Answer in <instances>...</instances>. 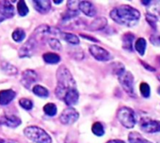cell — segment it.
I'll return each instance as SVG.
<instances>
[{
  "mask_svg": "<svg viewBox=\"0 0 160 143\" xmlns=\"http://www.w3.org/2000/svg\"><path fill=\"white\" fill-rule=\"evenodd\" d=\"M56 76L57 87L55 93L57 98L63 101L69 107L76 105L79 100V92L70 70L65 65H61L57 70Z\"/></svg>",
  "mask_w": 160,
  "mask_h": 143,
  "instance_id": "1",
  "label": "cell"
},
{
  "mask_svg": "<svg viewBox=\"0 0 160 143\" xmlns=\"http://www.w3.org/2000/svg\"><path fill=\"white\" fill-rule=\"evenodd\" d=\"M109 16L115 23L132 27L138 23L140 19V12L136 8L123 4L112 9L109 12Z\"/></svg>",
  "mask_w": 160,
  "mask_h": 143,
  "instance_id": "2",
  "label": "cell"
},
{
  "mask_svg": "<svg viewBox=\"0 0 160 143\" xmlns=\"http://www.w3.org/2000/svg\"><path fill=\"white\" fill-rule=\"evenodd\" d=\"M24 135L35 143H52V137L42 128L31 125L24 129Z\"/></svg>",
  "mask_w": 160,
  "mask_h": 143,
  "instance_id": "3",
  "label": "cell"
},
{
  "mask_svg": "<svg viewBox=\"0 0 160 143\" xmlns=\"http://www.w3.org/2000/svg\"><path fill=\"white\" fill-rule=\"evenodd\" d=\"M117 119L123 127L128 129L133 128L137 123L136 113L132 108L128 106H122L118 110Z\"/></svg>",
  "mask_w": 160,
  "mask_h": 143,
  "instance_id": "4",
  "label": "cell"
},
{
  "mask_svg": "<svg viewBox=\"0 0 160 143\" xmlns=\"http://www.w3.org/2000/svg\"><path fill=\"white\" fill-rule=\"evenodd\" d=\"M119 82L123 89V91L130 96V97H136L135 90H134V76L131 72L125 71L121 76H118Z\"/></svg>",
  "mask_w": 160,
  "mask_h": 143,
  "instance_id": "5",
  "label": "cell"
},
{
  "mask_svg": "<svg viewBox=\"0 0 160 143\" xmlns=\"http://www.w3.org/2000/svg\"><path fill=\"white\" fill-rule=\"evenodd\" d=\"M37 45H38V41L33 36H31L20 47V49L18 51L19 57H21V58H24V57H31L34 55L35 51H36Z\"/></svg>",
  "mask_w": 160,
  "mask_h": 143,
  "instance_id": "6",
  "label": "cell"
},
{
  "mask_svg": "<svg viewBox=\"0 0 160 143\" xmlns=\"http://www.w3.org/2000/svg\"><path fill=\"white\" fill-rule=\"evenodd\" d=\"M140 129L148 134H154L160 132V121L150 118H142L139 121Z\"/></svg>",
  "mask_w": 160,
  "mask_h": 143,
  "instance_id": "7",
  "label": "cell"
},
{
  "mask_svg": "<svg viewBox=\"0 0 160 143\" xmlns=\"http://www.w3.org/2000/svg\"><path fill=\"white\" fill-rule=\"evenodd\" d=\"M89 51L91 53V55L99 61H109L110 59H112V55L105 48L99 46V45H95L92 44L89 47Z\"/></svg>",
  "mask_w": 160,
  "mask_h": 143,
  "instance_id": "8",
  "label": "cell"
},
{
  "mask_svg": "<svg viewBox=\"0 0 160 143\" xmlns=\"http://www.w3.org/2000/svg\"><path fill=\"white\" fill-rule=\"evenodd\" d=\"M79 118V113L73 107L65 108L59 116V121L63 125H72Z\"/></svg>",
  "mask_w": 160,
  "mask_h": 143,
  "instance_id": "9",
  "label": "cell"
},
{
  "mask_svg": "<svg viewBox=\"0 0 160 143\" xmlns=\"http://www.w3.org/2000/svg\"><path fill=\"white\" fill-rule=\"evenodd\" d=\"M37 81H38V74L36 73L34 70L28 69V70L23 72L21 83L27 89H30L31 85L34 84Z\"/></svg>",
  "mask_w": 160,
  "mask_h": 143,
  "instance_id": "10",
  "label": "cell"
},
{
  "mask_svg": "<svg viewBox=\"0 0 160 143\" xmlns=\"http://www.w3.org/2000/svg\"><path fill=\"white\" fill-rule=\"evenodd\" d=\"M0 14L4 19H11L15 14V8L14 6L6 0L0 1Z\"/></svg>",
  "mask_w": 160,
  "mask_h": 143,
  "instance_id": "11",
  "label": "cell"
},
{
  "mask_svg": "<svg viewBox=\"0 0 160 143\" xmlns=\"http://www.w3.org/2000/svg\"><path fill=\"white\" fill-rule=\"evenodd\" d=\"M78 11L83 12L88 17H94L97 14V10L95 6L90 1L78 2Z\"/></svg>",
  "mask_w": 160,
  "mask_h": 143,
  "instance_id": "12",
  "label": "cell"
},
{
  "mask_svg": "<svg viewBox=\"0 0 160 143\" xmlns=\"http://www.w3.org/2000/svg\"><path fill=\"white\" fill-rule=\"evenodd\" d=\"M32 4L34 9L41 14L48 13L51 10V2L49 0H33Z\"/></svg>",
  "mask_w": 160,
  "mask_h": 143,
  "instance_id": "13",
  "label": "cell"
},
{
  "mask_svg": "<svg viewBox=\"0 0 160 143\" xmlns=\"http://www.w3.org/2000/svg\"><path fill=\"white\" fill-rule=\"evenodd\" d=\"M16 97V92L13 90H3L0 91V105L7 106L12 103Z\"/></svg>",
  "mask_w": 160,
  "mask_h": 143,
  "instance_id": "14",
  "label": "cell"
},
{
  "mask_svg": "<svg viewBox=\"0 0 160 143\" xmlns=\"http://www.w3.org/2000/svg\"><path fill=\"white\" fill-rule=\"evenodd\" d=\"M108 26V20L105 17H98L95 18L90 25V30L92 31H99L106 28Z\"/></svg>",
  "mask_w": 160,
  "mask_h": 143,
  "instance_id": "15",
  "label": "cell"
},
{
  "mask_svg": "<svg viewBox=\"0 0 160 143\" xmlns=\"http://www.w3.org/2000/svg\"><path fill=\"white\" fill-rule=\"evenodd\" d=\"M135 39V35L131 32H126L122 37V48L126 51L132 52L133 51V42Z\"/></svg>",
  "mask_w": 160,
  "mask_h": 143,
  "instance_id": "16",
  "label": "cell"
},
{
  "mask_svg": "<svg viewBox=\"0 0 160 143\" xmlns=\"http://www.w3.org/2000/svg\"><path fill=\"white\" fill-rule=\"evenodd\" d=\"M22 121L15 115H4V124L11 128H16L21 125Z\"/></svg>",
  "mask_w": 160,
  "mask_h": 143,
  "instance_id": "17",
  "label": "cell"
},
{
  "mask_svg": "<svg viewBox=\"0 0 160 143\" xmlns=\"http://www.w3.org/2000/svg\"><path fill=\"white\" fill-rule=\"evenodd\" d=\"M58 36L63 40L65 41L66 42L70 43V44H73V45H77L79 44L80 41H79V38L72 34V33H70V32H64V31H59L58 33Z\"/></svg>",
  "mask_w": 160,
  "mask_h": 143,
  "instance_id": "18",
  "label": "cell"
},
{
  "mask_svg": "<svg viewBox=\"0 0 160 143\" xmlns=\"http://www.w3.org/2000/svg\"><path fill=\"white\" fill-rule=\"evenodd\" d=\"M0 68H1V70L6 75H9V76H16L18 74V69L14 65L5 60L0 62Z\"/></svg>",
  "mask_w": 160,
  "mask_h": 143,
  "instance_id": "19",
  "label": "cell"
},
{
  "mask_svg": "<svg viewBox=\"0 0 160 143\" xmlns=\"http://www.w3.org/2000/svg\"><path fill=\"white\" fill-rule=\"evenodd\" d=\"M128 141L129 143H152L148 139L144 138L138 132H131L128 135Z\"/></svg>",
  "mask_w": 160,
  "mask_h": 143,
  "instance_id": "20",
  "label": "cell"
},
{
  "mask_svg": "<svg viewBox=\"0 0 160 143\" xmlns=\"http://www.w3.org/2000/svg\"><path fill=\"white\" fill-rule=\"evenodd\" d=\"M42 58H43L44 62L47 64H57L61 59L59 55H58L56 53H52V52H48V53L43 54Z\"/></svg>",
  "mask_w": 160,
  "mask_h": 143,
  "instance_id": "21",
  "label": "cell"
},
{
  "mask_svg": "<svg viewBox=\"0 0 160 143\" xmlns=\"http://www.w3.org/2000/svg\"><path fill=\"white\" fill-rule=\"evenodd\" d=\"M32 92L35 95H37V96H39L41 98H47L49 96V91L45 87H43L42 85L34 86L32 88Z\"/></svg>",
  "mask_w": 160,
  "mask_h": 143,
  "instance_id": "22",
  "label": "cell"
},
{
  "mask_svg": "<svg viewBox=\"0 0 160 143\" xmlns=\"http://www.w3.org/2000/svg\"><path fill=\"white\" fill-rule=\"evenodd\" d=\"M146 46H147V42H146V40L144 38H138L135 42V50L140 56H144Z\"/></svg>",
  "mask_w": 160,
  "mask_h": 143,
  "instance_id": "23",
  "label": "cell"
},
{
  "mask_svg": "<svg viewBox=\"0 0 160 143\" xmlns=\"http://www.w3.org/2000/svg\"><path fill=\"white\" fill-rule=\"evenodd\" d=\"M12 40L16 42H22L24 41V39L26 38V32L23 28H16L14 29V31L12 34Z\"/></svg>",
  "mask_w": 160,
  "mask_h": 143,
  "instance_id": "24",
  "label": "cell"
},
{
  "mask_svg": "<svg viewBox=\"0 0 160 143\" xmlns=\"http://www.w3.org/2000/svg\"><path fill=\"white\" fill-rule=\"evenodd\" d=\"M17 12L22 17L27 16L28 14V12H29L28 7L27 6L26 2L23 1V0H20V1L17 2Z\"/></svg>",
  "mask_w": 160,
  "mask_h": 143,
  "instance_id": "25",
  "label": "cell"
},
{
  "mask_svg": "<svg viewBox=\"0 0 160 143\" xmlns=\"http://www.w3.org/2000/svg\"><path fill=\"white\" fill-rule=\"evenodd\" d=\"M43 111L44 113L49 116V117H54L56 116L57 112H58V107L55 104L53 103H48L43 106Z\"/></svg>",
  "mask_w": 160,
  "mask_h": 143,
  "instance_id": "26",
  "label": "cell"
},
{
  "mask_svg": "<svg viewBox=\"0 0 160 143\" xmlns=\"http://www.w3.org/2000/svg\"><path fill=\"white\" fill-rule=\"evenodd\" d=\"M92 132L97 136H102L105 135V127L101 122L96 121L92 126Z\"/></svg>",
  "mask_w": 160,
  "mask_h": 143,
  "instance_id": "27",
  "label": "cell"
},
{
  "mask_svg": "<svg viewBox=\"0 0 160 143\" xmlns=\"http://www.w3.org/2000/svg\"><path fill=\"white\" fill-rule=\"evenodd\" d=\"M145 19H146L147 23L151 26V27L153 30H156V27H157L156 24H157V21H158L157 16H155L154 14H152L151 12H147L145 14Z\"/></svg>",
  "mask_w": 160,
  "mask_h": 143,
  "instance_id": "28",
  "label": "cell"
},
{
  "mask_svg": "<svg viewBox=\"0 0 160 143\" xmlns=\"http://www.w3.org/2000/svg\"><path fill=\"white\" fill-rule=\"evenodd\" d=\"M48 44L53 50H56V51H61L62 50V45H61L59 40H58L55 37L48 39Z\"/></svg>",
  "mask_w": 160,
  "mask_h": 143,
  "instance_id": "29",
  "label": "cell"
},
{
  "mask_svg": "<svg viewBox=\"0 0 160 143\" xmlns=\"http://www.w3.org/2000/svg\"><path fill=\"white\" fill-rule=\"evenodd\" d=\"M139 91L141 93V96L144 98H149L151 95V88L146 82H142L139 85Z\"/></svg>",
  "mask_w": 160,
  "mask_h": 143,
  "instance_id": "30",
  "label": "cell"
},
{
  "mask_svg": "<svg viewBox=\"0 0 160 143\" xmlns=\"http://www.w3.org/2000/svg\"><path fill=\"white\" fill-rule=\"evenodd\" d=\"M111 65H112V68H113V74L116 75L117 76H121L122 73H124V72H125V68H124L123 64L121 63V62H115V63H113Z\"/></svg>",
  "mask_w": 160,
  "mask_h": 143,
  "instance_id": "31",
  "label": "cell"
},
{
  "mask_svg": "<svg viewBox=\"0 0 160 143\" xmlns=\"http://www.w3.org/2000/svg\"><path fill=\"white\" fill-rule=\"evenodd\" d=\"M19 105L22 108L26 110H31L33 108V102L28 98H21L19 100Z\"/></svg>",
  "mask_w": 160,
  "mask_h": 143,
  "instance_id": "32",
  "label": "cell"
},
{
  "mask_svg": "<svg viewBox=\"0 0 160 143\" xmlns=\"http://www.w3.org/2000/svg\"><path fill=\"white\" fill-rule=\"evenodd\" d=\"M150 42L152 45H155V46H160V35H152L150 37Z\"/></svg>",
  "mask_w": 160,
  "mask_h": 143,
  "instance_id": "33",
  "label": "cell"
},
{
  "mask_svg": "<svg viewBox=\"0 0 160 143\" xmlns=\"http://www.w3.org/2000/svg\"><path fill=\"white\" fill-rule=\"evenodd\" d=\"M64 143H78V142H77L75 135H73L72 133H69L65 138Z\"/></svg>",
  "mask_w": 160,
  "mask_h": 143,
  "instance_id": "34",
  "label": "cell"
},
{
  "mask_svg": "<svg viewBox=\"0 0 160 143\" xmlns=\"http://www.w3.org/2000/svg\"><path fill=\"white\" fill-rule=\"evenodd\" d=\"M68 10L72 12H78V2L76 1H68Z\"/></svg>",
  "mask_w": 160,
  "mask_h": 143,
  "instance_id": "35",
  "label": "cell"
},
{
  "mask_svg": "<svg viewBox=\"0 0 160 143\" xmlns=\"http://www.w3.org/2000/svg\"><path fill=\"white\" fill-rule=\"evenodd\" d=\"M140 61V63L142 64V66L146 69V70H148L149 72H155L156 71V69L155 68H153V67H152L151 65H149V64H147L146 62H144L143 60H139Z\"/></svg>",
  "mask_w": 160,
  "mask_h": 143,
  "instance_id": "36",
  "label": "cell"
},
{
  "mask_svg": "<svg viewBox=\"0 0 160 143\" xmlns=\"http://www.w3.org/2000/svg\"><path fill=\"white\" fill-rule=\"evenodd\" d=\"M79 35H80V37H82V38H84V39L90 40V41H92V42H99V41H98L96 38L91 37V36H89V35H87V34H79Z\"/></svg>",
  "mask_w": 160,
  "mask_h": 143,
  "instance_id": "37",
  "label": "cell"
},
{
  "mask_svg": "<svg viewBox=\"0 0 160 143\" xmlns=\"http://www.w3.org/2000/svg\"><path fill=\"white\" fill-rule=\"evenodd\" d=\"M107 143H125V142L122 139H110Z\"/></svg>",
  "mask_w": 160,
  "mask_h": 143,
  "instance_id": "38",
  "label": "cell"
},
{
  "mask_svg": "<svg viewBox=\"0 0 160 143\" xmlns=\"http://www.w3.org/2000/svg\"><path fill=\"white\" fill-rule=\"evenodd\" d=\"M4 124V115L0 116V126Z\"/></svg>",
  "mask_w": 160,
  "mask_h": 143,
  "instance_id": "39",
  "label": "cell"
},
{
  "mask_svg": "<svg viewBox=\"0 0 160 143\" xmlns=\"http://www.w3.org/2000/svg\"><path fill=\"white\" fill-rule=\"evenodd\" d=\"M142 5H144V6H149L150 4H151V1H149V0H148V1H141L140 2Z\"/></svg>",
  "mask_w": 160,
  "mask_h": 143,
  "instance_id": "40",
  "label": "cell"
},
{
  "mask_svg": "<svg viewBox=\"0 0 160 143\" xmlns=\"http://www.w3.org/2000/svg\"><path fill=\"white\" fill-rule=\"evenodd\" d=\"M62 3V0H55V1H54V4H61Z\"/></svg>",
  "mask_w": 160,
  "mask_h": 143,
  "instance_id": "41",
  "label": "cell"
},
{
  "mask_svg": "<svg viewBox=\"0 0 160 143\" xmlns=\"http://www.w3.org/2000/svg\"><path fill=\"white\" fill-rule=\"evenodd\" d=\"M6 143H17V142H15V141H13V140H12V139H9V140L6 139Z\"/></svg>",
  "mask_w": 160,
  "mask_h": 143,
  "instance_id": "42",
  "label": "cell"
},
{
  "mask_svg": "<svg viewBox=\"0 0 160 143\" xmlns=\"http://www.w3.org/2000/svg\"><path fill=\"white\" fill-rule=\"evenodd\" d=\"M0 143H6V139L0 137Z\"/></svg>",
  "mask_w": 160,
  "mask_h": 143,
  "instance_id": "43",
  "label": "cell"
},
{
  "mask_svg": "<svg viewBox=\"0 0 160 143\" xmlns=\"http://www.w3.org/2000/svg\"><path fill=\"white\" fill-rule=\"evenodd\" d=\"M4 20H5V19H4V18H3V17L1 16V14H0V23H2V22H3Z\"/></svg>",
  "mask_w": 160,
  "mask_h": 143,
  "instance_id": "44",
  "label": "cell"
},
{
  "mask_svg": "<svg viewBox=\"0 0 160 143\" xmlns=\"http://www.w3.org/2000/svg\"><path fill=\"white\" fill-rule=\"evenodd\" d=\"M157 93L160 95V87H159V88H158V90H157Z\"/></svg>",
  "mask_w": 160,
  "mask_h": 143,
  "instance_id": "45",
  "label": "cell"
},
{
  "mask_svg": "<svg viewBox=\"0 0 160 143\" xmlns=\"http://www.w3.org/2000/svg\"><path fill=\"white\" fill-rule=\"evenodd\" d=\"M157 78H158V80L160 81V75H158V76H157Z\"/></svg>",
  "mask_w": 160,
  "mask_h": 143,
  "instance_id": "46",
  "label": "cell"
},
{
  "mask_svg": "<svg viewBox=\"0 0 160 143\" xmlns=\"http://www.w3.org/2000/svg\"><path fill=\"white\" fill-rule=\"evenodd\" d=\"M158 62L160 63V57H158Z\"/></svg>",
  "mask_w": 160,
  "mask_h": 143,
  "instance_id": "47",
  "label": "cell"
}]
</instances>
